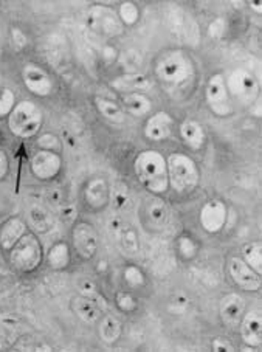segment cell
Here are the masks:
<instances>
[{"label":"cell","instance_id":"5b68a950","mask_svg":"<svg viewBox=\"0 0 262 352\" xmlns=\"http://www.w3.org/2000/svg\"><path fill=\"white\" fill-rule=\"evenodd\" d=\"M44 258L42 244L33 232H27L8 252L10 264L21 273H32L39 269Z\"/></svg>","mask_w":262,"mask_h":352},{"label":"cell","instance_id":"603a6c76","mask_svg":"<svg viewBox=\"0 0 262 352\" xmlns=\"http://www.w3.org/2000/svg\"><path fill=\"white\" fill-rule=\"evenodd\" d=\"M70 307L73 314H75L79 320L84 321V323H94V321L100 318L98 307H96L95 302L92 300H89L87 296H75L70 302Z\"/></svg>","mask_w":262,"mask_h":352},{"label":"cell","instance_id":"3957f363","mask_svg":"<svg viewBox=\"0 0 262 352\" xmlns=\"http://www.w3.org/2000/svg\"><path fill=\"white\" fill-rule=\"evenodd\" d=\"M44 124V113L36 102L23 100L16 102V106L8 115V129L17 138L28 140L39 133Z\"/></svg>","mask_w":262,"mask_h":352},{"label":"cell","instance_id":"8d00e7d4","mask_svg":"<svg viewBox=\"0 0 262 352\" xmlns=\"http://www.w3.org/2000/svg\"><path fill=\"white\" fill-rule=\"evenodd\" d=\"M11 44L16 47V50H22L27 45V36L19 28L11 30Z\"/></svg>","mask_w":262,"mask_h":352},{"label":"cell","instance_id":"277c9868","mask_svg":"<svg viewBox=\"0 0 262 352\" xmlns=\"http://www.w3.org/2000/svg\"><path fill=\"white\" fill-rule=\"evenodd\" d=\"M169 186H173L180 194H186L196 190L200 180V173L190 155L174 153L166 159Z\"/></svg>","mask_w":262,"mask_h":352},{"label":"cell","instance_id":"d590c367","mask_svg":"<svg viewBox=\"0 0 262 352\" xmlns=\"http://www.w3.org/2000/svg\"><path fill=\"white\" fill-rule=\"evenodd\" d=\"M38 146L41 149L54 151V153H58L61 143H59V138L56 135H53V133H45V135H42L38 140Z\"/></svg>","mask_w":262,"mask_h":352},{"label":"cell","instance_id":"cb8c5ba5","mask_svg":"<svg viewBox=\"0 0 262 352\" xmlns=\"http://www.w3.org/2000/svg\"><path fill=\"white\" fill-rule=\"evenodd\" d=\"M111 86L115 90H118V92L132 94V92H138V90H144L151 87V82L148 78L142 74H127L123 76H118L117 80H113L111 82Z\"/></svg>","mask_w":262,"mask_h":352},{"label":"cell","instance_id":"f546056e","mask_svg":"<svg viewBox=\"0 0 262 352\" xmlns=\"http://www.w3.org/2000/svg\"><path fill=\"white\" fill-rule=\"evenodd\" d=\"M118 17L123 25L127 27H132L135 25L138 17H140V10L138 7L133 2H124L120 5V10H118Z\"/></svg>","mask_w":262,"mask_h":352},{"label":"cell","instance_id":"ba28073f","mask_svg":"<svg viewBox=\"0 0 262 352\" xmlns=\"http://www.w3.org/2000/svg\"><path fill=\"white\" fill-rule=\"evenodd\" d=\"M205 100L211 112H215L217 117H228L233 112V104L230 101V94L223 75L216 74L210 78L205 89Z\"/></svg>","mask_w":262,"mask_h":352},{"label":"cell","instance_id":"d6a6232c","mask_svg":"<svg viewBox=\"0 0 262 352\" xmlns=\"http://www.w3.org/2000/svg\"><path fill=\"white\" fill-rule=\"evenodd\" d=\"M115 302H117L120 311L126 314L135 312L138 307V302L133 298V295L129 292H124V290H121V292L117 294V296H115Z\"/></svg>","mask_w":262,"mask_h":352},{"label":"cell","instance_id":"484cf974","mask_svg":"<svg viewBox=\"0 0 262 352\" xmlns=\"http://www.w3.org/2000/svg\"><path fill=\"white\" fill-rule=\"evenodd\" d=\"M121 332H123L121 321L117 317H113V315H106V317L100 321L98 333H100V338L105 343L107 344L115 343L121 337Z\"/></svg>","mask_w":262,"mask_h":352},{"label":"cell","instance_id":"d4e9b609","mask_svg":"<svg viewBox=\"0 0 262 352\" xmlns=\"http://www.w3.org/2000/svg\"><path fill=\"white\" fill-rule=\"evenodd\" d=\"M95 107L96 111L100 112V115L102 118H106L109 123H113V124H123L124 120H126V115L123 107L117 102L105 98V96H96L95 98Z\"/></svg>","mask_w":262,"mask_h":352},{"label":"cell","instance_id":"7c38bea8","mask_svg":"<svg viewBox=\"0 0 262 352\" xmlns=\"http://www.w3.org/2000/svg\"><path fill=\"white\" fill-rule=\"evenodd\" d=\"M227 205L219 199H211L202 206V210H200L199 221L206 233L215 234L221 232L225 227V223H227Z\"/></svg>","mask_w":262,"mask_h":352},{"label":"cell","instance_id":"7402d4cb","mask_svg":"<svg viewBox=\"0 0 262 352\" xmlns=\"http://www.w3.org/2000/svg\"><path fill=\"white\" fill-rule=\"evenodd\" d=\"M72 254H70V247L67 245V242L59 241L56 244L50 247V250L47 252V264L52 270H65L67 267L70 265Z\"/></svg>","mask_w":262,"mask_h":352},{"label":"cell","instance_id":"30bf717a","mask_svg":"<svg viewBox=\"0 0 262 352\" xmlns=\"http://www.w3.org/2000/svg\"><path fill=\"white\" fill-rule=\"evenodd\" d=\"M72 244L83 259H92L100 247V238L92 223L79 221L72 227Z\"/></svg>","mask_w":262,"mask_h":352},{"label":"cell","instance_id":"52a82bcc","mask_svg":"<svg viewBox=\"0 0 262 352\" xmlns=\"http://www.w3.org/2000/svg\"><path fill=\"white\" fill-rule=\"evenodd\" d=\"M225 82H227L228 94L237 101H241L242 104H252L258 98L259 84L245 69H236L234 72H231L228 81Z\"/></svg>","mask_w":262,"mask_h":352},{"label":"cell","instance_id":"7a4b0ae2","mask_svg":"<svg viewBox=\"0 0 262 352\" xmlns=\"http://www.w3.org/2000/svg\"><path fill=\"white\" fill-rule=\"evenodd\" d=\"M155 75L166 86L180 87L194 78V64L185 52L171 50L158 58Z\"/></svg>","mask_w":262,"mask_h":352},{"label":"cell","instance_id":"1f68e13d","mask_svg":"<svg viewBox=\"0 0 262 352\" xmlns=\"http://www.w3.org/2000/svg\"><path fill=\"white\" fill-rule=\"evenodd\" d=\"M16 106V95L13 90L5 87L0 90V118L8 117Z\"/></svg>","mask_w":262,"mask_h":352},{"label":"cell","instance_id":"9a60e30c","mask_svg":"<svg viewBox=\"0 0 262 352\" xmlns=\"http://www.w3.org/2000/svg\"><path fill=\"white\" fill-rule=\"evenodd\" d=\"M169 217V210L166 204L160 197H149L144 200L142 208V219L146 228L162 230L166 226Z\"/></svg>","mask_w":262,"mask_h":352},{"label":"cell","instance_id":"4dcf8cb0","mask_svg":"<svg viewBox=\"0 0 262 352\" xmlns=\"http://www.w3.org/2000/svg\"><path fill=\"white\" fill-rule=\"evenodd\" d=\"M123 279L127 286L132 287V289H140L144 286L146 283V278H144V273L138 269L137 265H127L126 269L123 270Z\"/></svg>","mask_w":262,"mask_h":352},{"label":"cell","instance_id":"4fadbf2b","mask_svg":"<svg viewBox=\"0 0 262 352\" xmlns=\"http://www.w3.org/2000/svg\"><path fill=\"white\" fill-rule=\"evenodd\" d=\"M230 276L237 287L247 292H256L261 289V275L252 267L243 263L242 258H233L228 264Z\"/></svg>","mask_w":262,"mask_h":352},{"label":"cell","instance_id":"ffe728a7","mask_svg":"<svg viewBox=\"0 0 262 352\" xmlns=\"http://www.w3.org/2000/svg\"><path fill=\"white\" fill-rule=\"evenodd\" d=\"M180 137L188 148L199 151L204 148L206 142V133L202 124L194 120H186L180 124Z\"/></svg>","mask_w":262,"mask_h":352},{"label":"cell","instance_id":"e0dca14e","mask_svg":"<svg viewBox=\"0 0 262 352\" xmlns=\"http://www.w3.org/2000/svg\"><path fill=\"white\" fill-rule=\"evenodd\" d=\"M239 327L243 343L248 344L250 348H259L262 343V320L258 309L243 314Z\"/></svg>","mask_w":262,"mask_h":352},{"label":"cell","instance_id":"d6986e66","mask_svg":"<svg viewBox=\"0 0 262 352\" xmlns=\"http://www.w3.org/2000/svg\"><path fill=\"white\" fill-rule=\"evenodd\" d=\"M27 232H28V227L22 217L19 216L11 217V219L3 222V226L0 227V248L8 253L11 248L16 245V242L19 241Z\"/></svg>","mask_w":262,"mask_h":352},{"label":"cell","instance_id":"f35d334b","mask_svg":"<svg viewBox=\"0 0 262 352\" xmlns=\"http://www.w3.org/2000/svg\"><path fill=\"white\" fill-rule=\"evenodd\" d=\"M223 33H225V21L216 19L210 25V36H212V38H221Z\"/></svg>","mask_w":262,"mask_h":352},{"label":"cell","instance_id":"8fae6325","mask_svg":"<svg viewBox=\"0 0 262 352\" xmlns=\"http://www.w3.org/2000/svg\"><path fill=\"white\" fill-rule=\"evenodd\" d=\"M22 82L36 96L45 98L53 92V80L50 74L41 65L34 63H27L22 67Z\"/></svg>","mask_w":262,"mask_h":352},{"label":"cell","instance_id":"83f0119b","mask_svg":"<svg viewBox=\"0 0 262 352\" xmlns=\"http://www.w3.org/2000/svg\"><path fill=\"white\" fill-rule=\"evenodd\" d=\"M242 259H243V263L252 267L256 273H259L261 275V270H262L261 244H258V242H253V244H248L247 247H243Z\"/></svg>","mask_w":262,"mask_h":352},{"label":"cell","instance_id":"e575fe53","mask_svg":"<svg viewBox=\"0 0 262 352\" xmlns=\"http://www.w3.org/2000/svg\"><path fill=\"white\" fill-rule=\"evenodd\" d=\"M111 199L117 208H123V206L127 204V200H129V192H127V188L124 185H117L111 191Z\"/></svg>","mask_w":262,"mask_h":352},{"label":"cell","instance_id":"8992f818","mask_svg":"<svg viewBox=\"0 0 262 352\" xmlns=\"http://www.w3.org/2000/svg\"><path fill=\"white\" fill-rule=\"evenodd\" d=\"M85 25L90 32L106 39L117 38L123 33V23L118 14L106 5H95L90 8L85 16Z\"/></svg>","mask_w":262,"mask_h":352},{"label":"cell","instance_id":"74e56055","mask_svg":"<svg viewBox=\"0 0 262 352\" xmlns=\"http://www.w3.org/2000/svg\"><path fill=\"white\" fill-rule=\"evenodd\" d=\"M10 173V159L3 149H0V182L7 177Z\"/></svg>","mask_w":262,"mask_h":352},{"label":"cell","instance_id":"60d3db41","mask_svg":"<svg viewBox=\"0 0 262 352\" xmlns=\"http://www.w3.org/2000/svg\"><path fill=\"white\" fill-rule=\"evenodd\" d=\"M250 7H252L253 10H256V13H259V14H261V11H262L261 2H250Z\"/></svg>","mask_w":262,"mask_h":352},{"label":"cell","instance_id":"2e32d148","mask_svg":"<svg viewBox=\"0 0 262 352\" xmlns=\"http://www.w3.org/2000/svg\"><path fill=\"white\" fill-rule=\"evenodd\" d=\"M245 314V300L237 294L225 295L219 305V317L227 327H237Z\"/></svg>","mask_w":262,"mask_h":352},{"label":"cell","instance_id":"836d02e7","mask_svg":"<svg viewBox=\"0 0 262 352\" xmlns=\"http://www.w3.org/2000/svg\"><path fill=\"white\" fill-rule=\"evenodd\" d=\"M30 219H32V223L34 226V228L39 230V232H47V230L52 226L50 217H48L45 211L41 208H33L32 211H30Z\"/></svg>","mask_w":262,"mask_h":352},{"label":"cell","instance_id":"ac0fdd59","mask_svg":"<svg viewBox=\"0 0 262 352\" xmlns=\"http://www.w3.org/2000/svg\"><path fill=\"white\" fill-rule=\"evenodd\" d=\"M174 127V118L168 112H157L151 115L144 124V137L152 142H163L166 140Z\"/></svg>","mask_w":262,"mask_h":352},{"label":"cell","instance_id":"5bb4252c","mask_svg":"<svg viewBox=\"0 0 262 352\" xmlns=\"http://www.w3.org/2000/svg\"><path fill=\"white\" fill-rule=\"evenodd\" d=\"M84 202L95 211L102 210L111 202V188L105 177L90 179L84 186Z\"/></svg>","mask_w":262,"mask_h":352},{"label":"cell","instance_id":"6da1fadb","mask_svg":"<svg viewBox=\"0 0 262 352\" xmlns=\"http://www.w3.org/2000/svg\"><path fill=\"white\" fill-rule=\"evenodd\" d=\"M133 173L149 192L160 196L169 188L166 159L158 151L149 149L140 153L133 160Z\"/></svg>","mask_w":262,"mask_h":352},{"label":"cell","instance_id":"44dd1931","mask_svg":"<svg viewBox=\"0 0 262 352\" xmlns=\"http://www.w3.org/2000/svg\"><path fill=\"white\" fill-rule=\"evenodd\" d=\"M123 111L133 117H146L152 111V101L142 92L123 95Z\"/></svg>","mask_w":262,"mask_h":352},{"label":"cell","instance_id":"f1b7e54d","mask_svg":"<svg viewBox=\"0 0 262 352\" xmlns=\"http://www.w3.org/2000/svg\"><path fill=\"white\" fill-rule=\"evenodd\" d=\"M175 247H177V252L180 256L186 261L196 258L199 253V244L188 234L180 236L177 242H175Z\"/></svg>","mask_w":262,"mask_h":352},{"label":"cell","instance_id":"ab89813d","mask_svg":"<svg viewBox=\"0 0 262 352\" xmlns=\"http://www.w3.org/2000/svg\"><path fill=\"white\" fill-rule=\"evenodd\" d=\"M212 349L215 351H217V352H221V351H233L234 348L233 346H231L228 342H223L222 338H216L215 342H212Z\"/></svg>","mask_w":262,"mask_h":352},{"label":"cell","instance_id":"4316f807","mask_svg":"<svg viewBox=\"0 0 262 352\" xmlns=\"http://www.w3.org/2000/svg\"><path fill=\"white\" fill-rule=\"evenodd\" d=\"M117 233L123 252H126L127 254H135L138 252V236L135 230L127 226H120L117 228Z\"/></svg>","mask_w":262,"mask_h":352},{"label":"cell","instance_id":"9c48e42d","mask_svg":"<svg viewBox=\"0 0 262 352\" xmlns=\"http://www.w3.org/2000/svg\"><path fill=\"white\" fill-rule=\"evenodd\" d=\"M30 171L42 182L56 179L63 171V157L54 151L38 149L30 159Z\"/></svg>","mask_w":262,"mask_h":352}]
</instances>
